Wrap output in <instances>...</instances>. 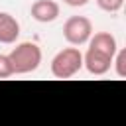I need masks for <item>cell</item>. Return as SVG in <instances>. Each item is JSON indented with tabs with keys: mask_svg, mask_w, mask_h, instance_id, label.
<instances>
[{
	"mask_svg": "<svg viewBox=\"0 0 126 126\" xmlns=\"http://www.w3.org/2000/svg\"><path fill=\"white\" fill-rule=\"evenodd\" d=\"M112 65H114V71L120 79L126 77V49H116L114 57H112Z\"/></svg>",
	"mask_w": 126,
	"mask_h": 126,
	"instance_id": "7",
	"label": "cell"
},
{
	"mask_svg": "<svg viewBox=\"0 0 126 126\" xmlns=\"http://www.w3.org/2000/svg\"><path fill=\"white\" fill-rule=\"evenodd\" d=\"M112 57H114V55H110V53H106V51H102V49H96V47H91V45H89L87 53L83 55V67H85L91 75L100 77V75H106V73L110 71V67H112Z\"/></svg>",
	"mask_w": 126,
	"mask_h": 126,
	"instance_id": "4",
	"label": "cell"
},
{
	"mask_svg": "<svg viewBox=\"0 0 126 126\" xmlns=\"http://www.w3.org/2000/svg\"><path fill=\"white\" fill-rule=\"evenodd\" d=\"M67 6H71V8H81V6H85V4H89V0H63Z\"/></svg>",
	"mask_w": 126,
	"mask_h": 126,
	"instance_id": "10",
	"label": "cell"
},
{
	"mask_svg": "<svg viewBox=\"0 0 126 126\" xmlns=\"http://www.w3.org/2000/svg\"><path fill=\"white\" fill-rule=\"evenodd\" d=\"M96 6L104 12H108V14H116V12L122 10L124 0H96Z\"/></svg>",
	"mask_w": 126,
	"mask_h": 126,
	"instance_id": "8",
	"label": "cell"
},
{
	"mask_svg": "<svg viewBox=\"0 0 126 126\" xmlns=\"http://www.w3.org/2000/svg\"><path fill=\"white\" fill-rule=\"evenodd\" d=\"M93 35V24L85 16H71L63 24V37L71 45H85Z\"/></svg>",
	"mask_w": 126,
	"mask_h": 126,
	"instance_id": "3",
	"label": "cell"
},
{
	"mask_svg": "<svg viewBox=\"0 0 126 126\" xmlns=\"http://www.w3.org/2000/svg\"><path fill=\"white\" fill-rule=\"evenodd\" d=\"M8 55H10V61L14 67V75L33 73L41 63V49L37 43H32V41L18 43Z\"/></svg>",
	"mask_w": 126,
	"mask_h": 126,
	"instance_id": "1",
	"label": "cell"
},
{
	"mask_svg": "<svg viewBox=\"0 0 126 126\" xmlns=\"http://www.w3.org/2000/svg\"><path fill=\"white\" fill-rule=\"evenodd\" d=\"M18 37H20L18 20L8 12H0V43H14Z\"/></svg>",
	"mask_w": 126,
	"mask_h": 126,
	"instance_id": "6",
	"label": "cell"
},
{
	"mask_svg": "<svg viewBox=\"0 0 126 126\" xmlns=\"http://www.w3.org/2000/svg\"><path fill=\"white\" fill-rule=\"evenodd\" d=\"M12 75H14V67H12V61H10V55L0 53V79H8Z\"/></svg>",
	"mask_w": 126,
	"mask_h": 126,
	"instance_id": "9",
	"label": "cell"
},
{
	"mask_svg": "<svg viewBox=\"0 0 126 126\" xmlns=\"http://www.w3.org/2000/svg\"><path fill=\"white\" fill-rule=\"evenodd\" d=\"M81 69H83V53L77 49V45L57 51L55 57L51 59V75L57 79H71Z\"/></svg>",
	"mask_w": 126,
	"mask_h": 126,
	"instance_id": "2",
	"label": "cell"
},
{
	"mask_svg": "<svg viewBox=\"0 0 126 126\" xmlns=\"http://www.w3.org/2000/svg\"><path fill=\"white\" fill-rule=\"evenodd\" d=\"M30 14L35 22L49 24L59 18V4L55 0H35L30 8Z\"/></svg>",
	"mask_w": 126,
	"mask_h": 126,
	"instance_id": "5",
	"label": "cell"
}]
</instances>
